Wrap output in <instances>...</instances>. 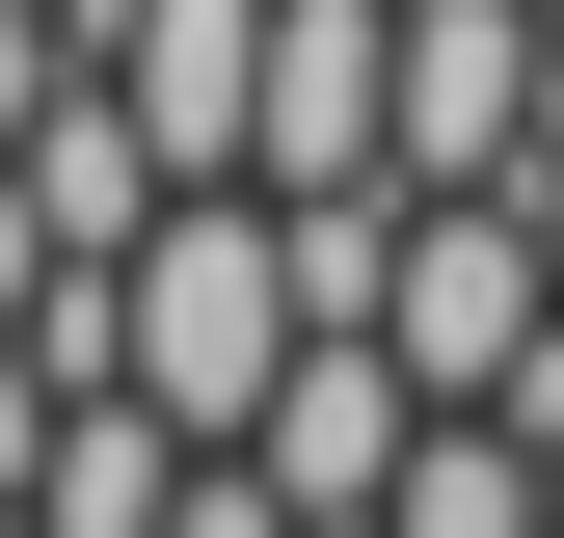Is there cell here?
I'll use <instances>...</instances> for the list:
<instances>
[{
  "label": "cell",
  "instance_id": "9",
  "mask_svg": "<svg viewBox=\"0 0 564 538\" xmlns=\"http://www.w3.org/2000/svg\"><path fill=\"white\" fill-rule=\"evenodd\" d=\"M162 538H296V485H269V458L216 431V458H188V485H162Z\"/></svg>",
  "mask_w": 564,
  "mask_h": 538
},
{
  "label": "cell",
  "instance_id": "3",
  "mask_svg": "<svg viewBox=\"0 0 564 538\" xmlns=\"http://www.w3.org/2000/svg\"><path fill=\"white\" fill-rule=\"evenodd\" d=\"M242 189H403V0H269Z\"/></svg>",
  "mask_w": 564,
  "mask_h": 538
},
{
  "label": "cell",
  "instance_id": "11",
  "mask_svg": "<svg viewBox=\"0 0 564 538\" xmlns=\"http://www.w3.org/2000/svg\"><path fill=\"white\" fill-rule=\"evenodd\" d=\"M54 297V216H28V162H0V323H28Z\"/></svg>",
  "mask_w": 564,
  "mask_h": 538
},
{
  "label": "cell",
  "instance_id": "2",
  "mask_svg": "<svg viewBox=\"0 0 564 538\" xmlns=\"http://www.w3.org/2000/svg\"><path fill=\"white\" fill-rule=\"evenodd\" d=\"M538 323H564V243L511 216V189H403V243H377V351L431 377V404H511Z\"/></svg>",
  "mask_w": 564,
  "mask_h": 538
},
{
  "label": "cell",
  "instance_id": "5",
  "mask_svg": "<svg viewBox=\"0 0 564 538\" xmlns=\"http://www.w3.org/2000/svg\"><path fill=\"white\" fill-rule=\"evenodd\" d=\"M403 431H431V377H403L377 323H296V377L242 404V458H269L296 512H377V485H403Z\"/></svg>",
  "mask_w": 564,
  "mask_h": 538
},
{
  "label": "cell",
  "instance_id": "10",
  "mask_svg": "<svg viewBox=\"0 0 564 538\" xmlns=\"http://www.w3.org/2000/svg\"><path fill=\"white\" fill-rule=\"evenodd\" d=\"M82 82V28H54V0H0V162H28V108Z\"/></svg>",
  "mask_w": 564,
  "mask_h": 538
},
{
  "label": "cell",
  "instance_id": "6",
  "mask_svg": "<svg viewBox=\"0 0 564 538\" xmlns=\"http://www.w3.org/2000/svg\"><path fill=\"white\" fill-rule=\"evenodd\" d=\"M538 134V0H403V189H511Z\"/></svg>",
  "mask_w": 564,
  "mask_h": 538
},
{
  "label": "cell",
  "instance_id": "8",
  "mask_svg": "<svg viewBox=\"0 0 564 538\" xmlns=\"http://www.w3.org/2000/svg\"><path fill=\"white\" fill-rule=\"evenodd\" d=\"M28 216H54V269H108L134 216H162V134H134L108 82H54V108H28Z\"/></svg>",
  "mask_w": 564,
  "mask_h": 538
},
{
  "label": "cell",
  "instance_id": "4",
  "mask_svg": "<svg viewBox=\"0 0 564 538\" xmlns=\"http://www.w3.org/2000/svg\"><path fill=\"white\" fill-rule=\"evenodd\" d=\"M82 82L162 134V189H242V108H269V0H108Z\"/></svg>",
  "mask_w": 564,
  "mask_h": 538
},
{
  "label": "cell",
  "instance_id": "12",
  "mask_svg": "<svg viewBox=\"0 0 564 538\" xmlns=\"http://www.w3.org/2000/svg\"><path fill=\"white\" fill-rule=\"evenodd\" d=\"M296 538H377V512H296Z\"/></svg>",
  "mask_w": 564,
  "mask_h": 538
},
{
  "label": "cell",
  "instance_id": "13",
  "mask_svg": "<svg viewBox=\"0 0 564 538\" xmlns=\"http://www.w3.org/2000/svg\"><path fill=\"white\" fill-rule=\"evenodd\" d=\"M0 538H28V512H0Z\"/></svg>",
  "mask_w": 564,
  "mask_h": 538
},
{
  "label": "cell",
  "instance_id": "7",
  "mask_svg": "<svg viewBox=\"0 0 564 538\" xmlns=\"http://www.w3.org/2000/svg\"><path fill=\"white\" fill-rule=\"evenodd\" d=\"M377 538H564V485H538L511 404H431V431H403V485H377Z\"/></svg>",
  "mask_w": 564,
  "mask_h": 538
},
{
  "label": "cell",
  "instance_id": "1",
  "mask_svg": "<svg viewBox=\"0 0 564 538\" xmlns=\"http://www.w3.org/2000/svg\"><path fill=\"white\" fill-rule=\"evenodd\" d=\"M108 377L162 404V431H242V404L296 377V216H269V189H162V216L108 243Z\"/></svg>",
  "mask_w": 564,
  "mask_h": 538
}]
</instances>
